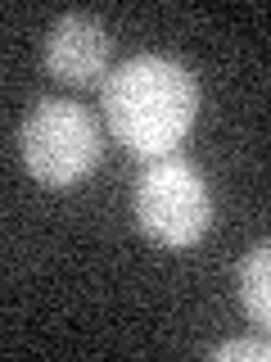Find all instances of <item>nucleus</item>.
I'll use <instances>...</instances> for the list:
<instances>
[{
    "label": "nucleus",
    "instance_id": "f257e3e1",
    "mask_svg": "<svg viewBox=\"0 0 271 362\" xmlns=\"http://www.w3.org/2000/svg\"><path fill=\"white\" fill-rule=\"evenodd\" d=\"M109 136L140 158H163L199 118V82L172 54H136L104 82Z\"/></svg>",
    "mask_w": 271,
    "mask_h": 362
},
{
    "label": "nucleus",
    "instance_id": "f03ea898",
    "mask_svg": "<svg viewBox=\"0 0 271 362\" xmlns=\"http://www.w3.org/2000/svg\"><path fill=\"white\" fill-rule=\"evenodd\" d=\"M18 154L28 177L45 190H77L104 158V132L77 100L45 95L18 127Z\"/></svg>",
    "mask_w": 271,
    "mask_h": 362
},
{
    "label": "nucleus",
    "instance_id": "7ed1b4c3",
    "mask_svg": "<svg viewBox=\"0 0 271 362\" xmlns=\"http://www.w3.org/2000/svg\"><path fill=\"white\" fill-rule=\"evenodd\" d=\"M136 222L163 249H190L212 226V190L181 154H163L136 181Z\"/></svg>",
    "mask_w": 271,
    "mask_h": 362
},
{
    "label": "nucleus",
    "instance_id": "20e7f679",
    "mask_svg": "<svg viewBox=\"0 0 271 362\" xmlns=\"http://www.w3.org/2000/svg\"><path fill=\"white\" fill-rule=\"evenodd\" d=\"M45 73L64 86H95L100 77L109 73V59H113V32L104 28V18L95 14H59L45 32Z\"/></svg>",
    "mask_w": 271,
    "mask_h": 362
},
{
    "label": "nucleus",
    "instance_id": "39448f33",
    "mask_svg": "<svg viewBox=\"0 0 271 362\" xmlns=\"http://www.w3.org/2000/svg\"><path fill=\"white\" fill-rule=\"evenodd\" d=\"M271 249L267 245H253L240 263V303L244 313L253 317V326H267L271 322Z\"/></svg>",
    "mask_w": 271,
    "mask_h": 362
},
{
    "label": "nucleus",
    "instance_id": "423d86ee",
    "mask_svg": "<svg viewBox=\"0 0 271 362\" xmlns=\"http://www.w3.org/2000/svg\"><path fill=\"white\" fill-rule=\"evenodd\" d=\"M217 362H231V358H248V362H267L271 358V344L267 339H226V344L208 349Z\"/></svg>",
    "mask_w": 271,
    "mask_h": 362
}]
</instances>
